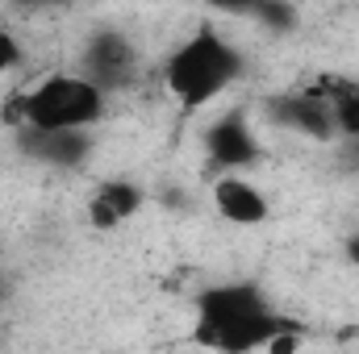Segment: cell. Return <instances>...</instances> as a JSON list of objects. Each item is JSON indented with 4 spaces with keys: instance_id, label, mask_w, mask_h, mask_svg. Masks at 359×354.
Returning <instances> with one entry per match:
<instances>
[{
    "instance_id": "8fae6325",
    "label": "cell",
    "mask_w": 359,
    "mask_h": 354,
    "mask_svg": "<svg viewBox=\"0 0 359 354\" xmlns=\"http://www.w3.org/2000/svg\"><path fill=\"white\" fill-rule=\"evenodd\" d=\"M347 259H351V267H359V234L347 242Z\"/></svg>"
},
{
    "instance_id": "7a4b0ae2",
    "label": "cell",
    "mask_w": 359,
    "mask_h": 354,
    "mask_svg": "<svg viewBox=\"0 0 359 354\" xmlns=\"http://www.w3.org/2000/svg\"><path fill=\"white\" fill-rule=\"evenodd\" d=\"M234 76H238V55L213 29L192 34L168 59V92L176 96L180 104H188V108H201L213 96H222Z\"/></svg>"
},
{
    "instance_id": "9c48e42d",
    "label": "cell",
    "mask_w": 359,
    "mask_h": 354,
    "mask_svg": "<svg viewBox=\"0 0 359 354\" xmlns=\"http://www.w3.org/2000/svg\"><path fill=\"white\" fill-rule=\"evenodd\" d=\"M88 221H92V229H100V234H113V229L121 225V217H117L100 196H92L88 200Z\"/></svg>"
},
{
    "instance_id": "7c38bea8",
    "label": "cell",
    "mask_w": 359,
    "mask_h": 354,
    "mask_svg": "<svg viewBox=\"0 0 359 354\" xmlns=\"http://www.w3.org/2000/svg\"><path fill=\"white\" fill-rule=\"evenodd\" d=\"M172 354H180V351H172Z\"/></svg>"
},
{
    "instance_id": "3957f363",
    "label": "cell",
    "mask_w": 359,
    "mask_h": 354,
    "mask_svg": "<svg viewBox=\"0 0 359 354\" xmlns=\"http://www.w3.org/2000/svg\"><path fill=\"white\" fill-rule=\"evenodd\" d=\"M104 113V88L88 76H46L21 100V117L34 134H80Z\"/></svg>"
},
{
    "instance_id": "52a82bcc",
    "label": "cell",
    "mask_w": 359,
    "mask_h": 354,
    "mask_svg": "<svg viewBox=\"0 0 359 354\" xmlns=\"http://www.w3.org/2000/svg\"><path fill=\"white\" fill-rule=\"evenodd\" d=\"M330 104H334V129L339 134H359V96L355 92H343Z\"/></svg>"
},
{
    "instance_id": "ba28073f",
    "label": "cell",
    "mask_w": 359,
    "mask_h": 354,
    "mask_svg": "<svg viewBox=\"0 0 359 354\" xmlns=\"http://www.w3.org/2000/svg\"><path fill=\"white\" fill-rule=\"evenodd\" d=\"M301 346H305V338H301L297 330L280 325V330L271 334L268 342H264V354H301Z\"/></svg>"
},
{
    "instance_id": "277c9868",
    "label": "cell",
    "mask_w": 359,
    "mask_h": 354,
    "mask_svg": "<svg viewBox=\"0 0 359 354\" xmlns=\"http://www.w3.org/2000/svg\"><path fill=\"white\" fill-rule=\"evenodd\" d=\"M213 208H217L222 221H230V225H238V229L264 225L268 213H271L264 187H255L251 179H243V176H222L213 183Z\"/></svg>"
},
{
    "instance_id": "6da1fadb",
    "label": "cell",
    "mask_w": 359,
    "mask_h": 354,
    "mask_svg": "<svg viewBox=\"0 0 359 354\" xmlns=\"http://www.w3.org/2000/svg\"><path fill=\"white\" fill-rule=\"evenodd\" d=\"M276 330H280V321L271 317L264 296L247 283H226V288H213L196 300L192 342L213 354L264 351V342Z\"/></svg>"
},
{
    "instance_id": "30bf717a",
    "label": "cell",
    "mask_w": 359,
    "mask_h": 354,
    "mask_svg": "<svg viewBox=\"0 0 359 354\" xmlns=\"http://www.w3.org/2000/svg\"><path fill=\"white\" fill-rule=\"evenodd\" d=\"M17 59H21L17 38H13L8 29H0V76H4V71H13V67H17Z\"/></svg>"
},
{
    "instance_id": "8992f818",
    "label": "cell",
    "mask_w": 359,
    "mask_h": 354,
    "mask_svg": "<svg viewBox=\"0 0 359 354\" xmlns=\"http://www.w3.org/2000/svg\"><path fill=\"white\" fill-rule=\"evenodd\" d=\"M96 196H100V200L121 217V221H126V217H134V213L142 208V200H147V196H142V187H138V183H130V179H109Z\"/></svg>"
},
{
    "instance_id": "5b68a950",
    "label": "cell",
    "mask_w": 359,
    "mask_h": 354,
    "mask_svg": "<svg viewBox=\"0 0 359 354\" xmlns=\"http://www.w3.org/2000/svg\"><path fill=\"white\" fill-rule=\"evenodd\" d=\"M209 155H213V163H222V167H247V163H255V134H251V125L243 121V117H222L213 129H209Z\"/></svg>"
}]
</instances>
